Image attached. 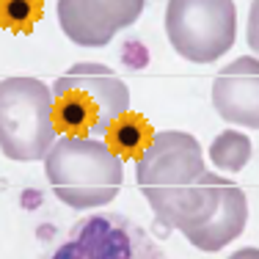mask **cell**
<instances>
[{"label": "cell", "mask_w": 259, "mask_h": 259, "mask_svg": "<svg viewBox=\"0 0 259 259\" xmlns=\"http://www.w3.org/2000/svg\"><path fill=\"white\" fill-rule=\"evenodd\" d=\"M221 174H209L199 141L182 130L155 133L135 160V182L165 229L188 232L221 204Z\"/></svg>", "instance_id": "cell-1"}, {"label": "cell", "mask_w": 259, "mask_h": 259, "mask_svg": "<svg viewBox=\"0 0 259 259\" xmlns=\"http://www.w3.org/2000/svg\"><path fill=\"white\" fill-rule=\"evenodd\" d=\"M58 133L102 138L130 113L127 83L97 61H80L50 85Z\"/></svg>", "instance_id": "cell-2"}, {"label": "cell", "mask_w": 259, "mask_h": 259, "mask_svg": "<svg viewBox=\"0 0 259 259\" xmlns=\"http://www.w3.org/2000/svg\"><path fill=\"white\" fill-rule=\"evenodd\" d=\"M53 193L77 212L105 207L124 185V163L100 138L61 135L45 157Z\"/></svg>", "instance_id": "cell-3"}, {"label": "cell", "mask_w": 259, "mask_h": 259, "mask_svg": "<svg viewBox=\"0 0 259 259\" xmlns=\"http://www.w3.org/2000/svg\"><path fill=\"white\" fill-rule=\"evenodd\" d=\"M58 141L53 91L39 77L0 80V152L17 163L47 157Z\"/></svg>", "instance_id": "cell-4"}, {"label": "cell", "mask_w": 259, "mask_h": 259, "mask_svg": "<svg viewBox=\"0 0 259 259\" xmlns=\"http://www.w3.org/2000/svg\"><path fill=\"white\" fill-rule=\"evenodd\" d=\"M165 36L190 64H215L237 39L234 0H168Z\"/></svg>", "instance_id": "cell-5"}, {"label": "cell", "mask_w": 259, "mask_h": 259, "mask_svg": "<svg viewBox=\"0 0 259 259\" xmlns=\"http://www.w3.org/2000/svg\"><path fill=\"white\" fill-rule=\"evenodd\" d=\"M39 259H165V254L152 234L121 212H97L77 221Z\"/></svg>", "instance_id": "cell-6"}, {"label": "cell", "mask_w": 259, "mask_h": 259, "mask_svg": "<svg viewBox=\"0 0 259 259\" xmlns=\"http://www.w3.org/2000/svg\"><path fill=\"white\" fill-rule=\"evenodd\" d=\"M146 0H58L55 14L64 36L77 47H105L141 17Z\"/></svg>", "instance_id": "cell-7"}, {"label": "cell", "mask_w": 259, "mask_h": 259, "mask_svg": "<svg viewBox=\"0 0 259 259\" xmlns=\"http://www.w3.org/2000/svg\"><path fill=\"white\" fill-rule=\"evenodd\" d=\"M212 108L229 124L259 130V58L240 55L212 80Z\"/></svg>", "instance_id": "cell-8"}, {"label": "cell", "mask_w": 259, "mask_h": 259, "mask_svg": "<svg viewBox=\"0 0 259 259\" xmlns=\"http://www.w3.org/2000/svg\"><path fill=\"white\" fill-rule=\"evenodd\" d=\"M245 224H248V199H245L243 188L237 182L224 180L218 209L204 224L185 232V240L204 254H215V251L226 248L232 240H237L245 232Z\"/></svg>", "instance_id": "cell-9"}, {"label": "cell", "mask_w": 259, "mask_h": 259, "mask_svg": "<svg viewBox=\"0 0 259 259\" xmlns=\"http://www.w3.org/2000/svg\"><path fill=\"white\" fill-rule=\"evenodd\" d=\"M251 155H254L251 138L245 133H240V130H224L209 144V160L224 174H240L248 165Z\"/></svg>", "instance_id": "cell-10"}, {"label": "cell", "mask_w": 259, "mask_h": 259, "mask_svg": "<svg viewBox=\"0 0 259 259\" xmlns=\"http://www.w3.org/2000/svg\"><path fill=\"white\" fill-rule=\"evenodd\" d=\"M41 14V0H0V25L30 33Z\"/></svg>", "instance_id": "cell-11"}, {"label": "cell", "mask_w": 259, "mask_h": 259, "mask_svg": "<svg viewBox=\"0 0 259 259\" xmlns=\"http://www.w3.org/2000/svg\"><path fill=\"white\" fill-rule=\"evenodd\" d=\"M146 127L141 119H130V121H116L113 130H110L108 135H113V141H110V149L119 155V149L124 152V155H141V152L146 149V144L152 141V135L146 133Z\"/></svg>", "instance_id": "cell-12"}, {"label": "cell", "mask_w": 259, "mask_h": 259, "mask_svg": "<svg viewBox=\"0 0 259 259\" xmlns=\"http://www.w3.org/2000/svg\"><path fill=\"white\" fill-rule=\"evenodd\" d=\"M245 41L254 50V58H259V0H251L248 25H245Z\"/></svg>", "instance_id": "cell-13"}, {"label": "cell", "mask_w": 259, "mask_h": 259, "mask_svg": "<svg viewBox=\"0 0 259 259\" xmlns=\"http://www.w3.org/2000/svg\"><path fill=\"white\" fill-rule=\"evenodd\" d=\"M229 259H259V248H254V245H248V248H240V251H234Z\"/></svg>", "instance_id": "cell-14"}]
</instances>
